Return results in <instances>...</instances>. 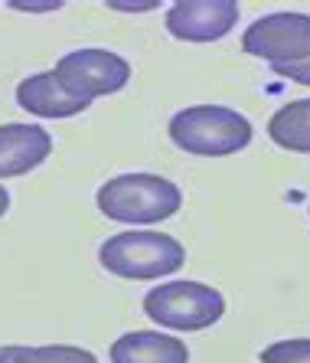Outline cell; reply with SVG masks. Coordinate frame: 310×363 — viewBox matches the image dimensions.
<instances>
[{
    "label": "cell",
    "instance_id": "obj_1",
    "mask_svg": "<svg viewBox=\"0 0 310 363\" xmlns=\"http://www.w3.org/2000/svg\"><path fill=\"white\" fill-rule=\"evenodd\" d=\"M95 206L105 220L125 226H154L183 206V190L160 174H117L95 194Z\"/></svg>",
    "mask_w": 310,
    "mask_h": 363
},
{
    "label": "cell",
    "instance_id": "obj_2",
    "mask_svg": "<svg viewBox=\"0 0 310 363\" xmlns=\"http://www.w3.org/2000/svg\"><path fill=\"white\" fill-rule=\"evenodd\" d=\"M170 141L193 157H229L252 144L255 128L229 105H190L167 125Z\"/></svg>",
    "mask_w": 310,
    "mask_h": 363
},
{
    "label": "cell",
    "instance_id": "obj_3",
    "mask_svg": "<svg viewBox=\"0 0 310 363\" xmlns=\"http://www.w3.org/2000/svg\"><path fill=\"white\" fill-rule=\"evenodd\" d=\"M98 262L117 279L157 281L183 269L186 249L167 233L131 229V233H115L98 245Z\"/></svg>",
    "mask_w": 310,
    "mask_h": 363
},
{
    "label": "cell",
    "instance_id": "obj_4",
    "mask_svg": "<svg viewBox=\"0 0 310 363\" xmlns=\"http://www.w3.org/2000/svg\"><path fill=\"white\" fill-rule=\"evenodd\" d=\"M144 314L157 328L196 334V330H206L222 321L226 295L202 281H167V285H154L144 295Z\"/></svg>",
    "mask_w": 310,
    "mask_h": 363
},
{
    "label": "cell",
    "instance_id": "obj_5",
    "mask_svg": "<svg viewBox=\"0 0 310 363\" xmlns=\"http://www.w3.org/2000/svg\"><path fill=\"white\" fill-rule=\"evenodd\" d=\"M56 82L76 99L92 101L98 95H115L131 82V62L101 46H85L72 50L52 69Z\"/></svg>",
    "mask_w": 310,
    "mask_h": 363
},
{
    "label": "cell",
    "instance_id": "obj_6",
    "mask_svg": "<svg viewBox=\"0 0 310 363\" xmlns=\"http://www.w3.org/2000/svg\"><path fill=\"white\" fill-rule=\"evenodd\" d=\"M242 50L271 66L310 60V13H268L242 33Z\"/></svg>",
    "mask_w": 310,
    "mask_h": 363
},
{
    "label": "cell",
    "instance_id": "obj_7",
    "mask_svg": "<svg viewBox=\"0 0 310 363\" xmlns=\"http://www.w3.org/2000/svg\"><path fill=\"white\" fill-rule=\"evenodd\" d=\"M242 17L235 0H176L163 13V26L173 40L216 43L229 36Z\"/></svg>",
    "mask_w": 310,
    "mask_h": 363
},
{
    "label": "cell",
    "instance_id": "obj_8",
    "mask_svg": "<svg viewBox=\"0 0 310 363\" xmlns=\"http://www.w3.org/2000/svg\"><path fill=\"white\" fill-rule=\"evenodd\" d=\"M52 154V138L40 125H23V121H10L0 125V180L23 177Z\"/></svg>",
    "mask_w": 310,
    "mask_h": 363
},
{
    "label": "cell",
    "instance_id": "obj_9",
    "mask_svg": "<svg viewBox=\"0 0 310 363\" xmlns=\"http://www.w3.org/2000/svg\"><path fill=\"white\" fill-rule=\"evenodd\" d=\"M17 105L36 118H76L82 115L92 101L76 99L69 95L62 85L56 82L52 69L46 72H36V76H26L17 82Z\"/></svg>",
    "mask_w": 310,
    "mask_h": 363
},
{
    "label": "cell",
    "instance_id": "obj_10",
    "mask_svg": "<svg viewBox=\"0 0 310 363\" xmlns=\"http://www.w3.org/2000/svg\"><path fill=\"white\" fill-rule=\"evenodd\" d=\"M111 363H190L186 340L163 330H127L111 344Z\"/></svg>",
    "mask_w": 310,
    "mask_h": 363
},
{
    "label": "cell",
    "instance_id": "obj_11",
    "mask_svg": "<svg viewBox=\"0 0 310 363\" xmlns=\"http://www.w3.org/2000/svg\"><path fill=\"white\" fill-rule=\"evenodd\" d=\"M268 138L291 154H310V99L281 105L268 121Z\"/></svg>",
    "mask_w": 310,
    "mask_h": 363
},
{
    "label": "cell",
    "instance_id": "obj_12",
    "mask_svg": "<svg viewBox=\"0 0 310 363\" xmlns=\"http://www.w3.org/2000/svg\"><path fill=\"white\" fill-rule=\"evenodd\" d=\"M0 363H98V357L85 347L72 344H46V347H23L4 344L0 347Z\"/></svg>",
    "mask_w": 310,
    "mask_h": 363
},
{
    "label": "cell",
    "instance_id": "obj_13",
    "mask_svg": "<svg viewBox=\"0 0 310 363\" xmlns=\"http://www.w3.org/2000/svg\"><path fill=\"white\" fill-rule=\"evenodd\" d=\"M258 363H310V337L275 340L258 354Z\"/></svg>",
    "mask_w": 310,
    "mask_h": 363
},
{
    "label": "cell",
    "instance_id": "obj_14",
    "mask_svg": "<svg viewBox=\"0 0 310 363\" xmlns=\"http://www.w3.org/2000/svg\"><path fill=\"white\" fill-rule=\"evenodd\" d=\"M275 76L287 79V82H297V85H310V60L307 62H294V66H271Z\"/></svg>",
    "mask_w": 310,
    "mask_h": 363
},
{
    "label": "cell",
    "instance_id": "obj_15",
    "mask_svg": "<svg viewBox=\"0 0 310 363\" xmlns=\"http://www.w3.org/2000/svg\"><path fill=\"white\" fill-rule=\"evenodd\" d=\"M10 10H17V13H56V10H62V4L59 0H52V4H10Z\"/></svg>",
    "mask_w": 310,
    "mask_h": 363
},
{
    "label": "cell",
    "instance_id": "obj_16",
    "mask_svg": "<svg viewBox=\"0 0 310 363\" xmlns=\"http://www.w3.org/2000/svg\"><path fill=\"white\" fill-rule=\"evenodd\" d=\"M108 10L115 13H151V10H160L157 0H147V4H108Z\"/></svg>",
    "mask_w": 310,
    "mask_h": 363
},
{
    "label": "cell",
    "instance_id": "obj_17",
    "mask_svg": "<svg viewBox=\"0 0 310 363\" xmlns=\"http://www.w3.org/2000/svg\"><path fill=\"white\" fill-rule=\"evenodd\" d=\"M7 210H10V190L0 184V220L7 216Z\"/></svg>",
    "mask_w": 310,
    "mask_h": 363
}]
</instances>
